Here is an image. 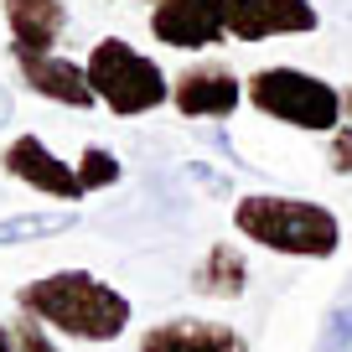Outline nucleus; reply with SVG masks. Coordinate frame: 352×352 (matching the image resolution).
Instances as JSON below:
<instances>
[{
	"label": "nucleus",
	"instance_id": "nucleus-1",
	"mask_svg": "<svg viewBox=\"0 0 352 352\" xmlns=\"http://www.w3.org/2000/svg\"><path fill=\"white\" fill-rule=\"evenodd\" d=\"M16 311L36 316L47 331L73 342H120L135 321V306L124 290H114L109 280H99L94 270H52V275H36L16 290Z\"/></svg>",
	"mask_w": 352,
	"mask_h": 352
},
{
	"label": "nucleus",
	"instance_id": "nucleus-2",
	"mask_svg": "<svg viewBox=\"0 0 352 352\" xmlns=\"http://www.w3.org/2000/svg\"><path fill=\"white\" fill-rule=\"evenodd\" d=\"M233 233L285 259H331L342 249V218L327 202L285 192H243L233 202Z\"/></svg>",
	"mask_w": 352,
	"mask_h": 352
},
{
	"label": "nucleus",
	"instance_id": "nucleus-3",
	"mask_svg": "<svg viewBox=\"0 0 352 352\" xmlns=\"http://www.w3.org/2000/svg\"><path fill=\"white\" fill-rule=\"evenodd\" d=\"M243 104L264 120L285 124V130H306L327 140L342 120H347V99L331 78L311 73L296 63H264L243 78Z\"/></svg>",
	"mask_w": 352,
	"mask_h": 352
},
{
	"label": "nucleus",
	"instance_id": "nucleus-4",
	"mask_svg": "<svg viewBox=\"0 0 352 352\" xmlns=\"http://www.w3.org/2000/svg\"><path fill=\"white\" fill-rule=\"evenodd\" d=\"M83 67L114 120H145L155 109H171V73L130 36H99L88 47Z\"/></svg>",
	"mask_w": 352,
	"mask_h": 352
},
{
	"label": "nucleus",
	"instance_id": "nucleus-5",
	"mask_svg": "<svg viewBox=\"0 0 352 352\" xmlns=\"http://www.w3.org/2000/svg\"><path fill=\"white\" fill-rule=\"evenodd\" d=\"M243 104V78L223 57H192L171 73V109L187 124H223Z\"/></svg>",
	"mask_w": 352,
	"mask_h": 352
},
{
	"label": "nucleus",
	"instance_id": "nucleus-6",
	"mask_svg": "<svg viewBox=\"0 0 352 352\" xmlns=\"http://www.w3.org/2000/svg\"><path fill=\"white\" fill-rule=\"evenodd\" d=\"M0 171L11 176V182H21V187H32L36 197H52L57 208H78V202L88 197L83 182H78V166L63 161V155H57L42 135H32V130L16 135V140H6Z\"/></svg>",
	"mask_w": 352,
	"mask_h": 352
},
{
	"label": "nucleus",
	"instance_id": "nucleus-7",
	"mask_svg": "<svg viewBox=\"0 0 352 352\" xmlns=\"http://www.w3.org/2000/svg\"><path fill=\"white\" fill-rule=\"evenodd\" d=\"M145 26L161 47L197 57L228 42V0H155Z\"/></svg>",
	"mask_w": 352,
	"mask_h": 352
},
{
	"label": "nucleus",
	"instance_id": "nucleus-8",
	"mask_svg": "<svg viewBox=\"0 0 352 352\" xmlns=\"http://www.w3.org/2000/svg\"><path fill=\"white\" fill-rule=\"evenodd\" d=\"M321 11L316 0H228V42L259 47L280 36H316Z\"/></svg>",
	"mask_w": 352,
	"mask_h": 352
},
{
	"label": "nucleus",
	"instance_id": "nucleus-9",
	"mask_svg": "<svg viewBox=\"0 0 352 352\" xmlns=\"http://www.w3.org/2000/svg\"><path fill=\"white\" fill-rule=\"evenodd\" d=\"M11 63H16L21 83L32 88L36 99L57 104V109H78V114H83V109H94V104H99V94H94V83H88V67L78 63V57L11 47Z\"/></svg>",
	"mask_w": 352,
	"mask_h": 352
},
{
	"label": "nucleus",
	"instance_id": "nucleus-10",
	"mask_svg": "<svg viewBox=\"0 0 352 352\" xmlns=\"http://www.w3.org/2000/svg\"><path fill=\"white\" fill-rule=\"evenodd\" d=\"M135 352H249L239 327L228 321H202V316H171L140 331Z\"/></svg>",
	"mask_w": 352,
	"mask_h": 352
},
{
	"label": "nucleus",
	"instance_id": "nucleus-11",
	"mask_svg": "<svg viewBox=\"0 0 352 352\" xmlns=\"http://www.w3.org/2000/svg\"><path fill=\"white\" fill-rule=\"evenodd\" d=\"M11 47L26 52H57L67 36V0H0Z\"/></svg>",
	"mask_w": 352,
	"mask_h": 352
},
{
	"label": "nucleus",
	"instance_id": "nucleus-12",
	"mask_svg": "<svg viewBox=\"0 0 352 352\" xmlns=\"http://www.w3.org/2000/svg\"><path fill=\"white\" fill-rule=\"evenodd\" d=\"M192 290L197 296H212V300H239L243 290H249V254L239 249V243H212L208 254L197 259V270H192Z\"/></svg>",
	"mask_w": 352,
	"mask_h": 352
},
{
	"label": "nucleus",
	"instance_id": "nucleus-13",
	"mask_svg": "<svg viewBox=\"0 0 352 352\" xmlns=\"http://www.w3.org/2000/svg\"><path fill=\"white\" fill-rule=\"evenodd\" d=\"M78 228V208H47V212H11L0 218V249L11 243H36V239H57V233Z\"/></svg>",
	"mask_w": 352,
	"mask_h": 352
},
{
	"label": "nucleus",
	"instance_id": "nucleus-14",
	"mask_svg": "<svg viewBox=\"0 0 352 352\" xmlns=\"http://www.w3.org/2000/svg\"><path fill=\"white\" fill-rule=\"evenodd\" d=\"M73 166H78V182H83V192H109V187H120V176H124L120 155L104 151V145H83Z\"/></svg>",
	"mask_w": 352,
	"mask_h": 352
},
{
	"label": "nucleus",
	"instance_id": "nucleus-15",
	"mask_svg": "<svg viewBox=\"0 0 352 352\" xmlns=\"http://www.w3.org/2000/svg\"><path fill=\"white\" fill-rule=\"evenodd\" d=\"M327 171L331 176H352V124L347 120L327 135Z\"/></svg>",
	"mask_w": 352,
	"mask_h": 352
},
{
	"label": "nucleus",
	"instance_id": "nucleus-16",
	"mask_svg": "<svg viewBox=\"0 0 352 352\" xmlns=\"http://www.w3.org/2000/svg\"><path fill=\"white\" fill-rule=\"evenodd\" d=\"M16 352H63L36 316H16Z\"/></svg>",
	"mask_w": 352,
	"mask_h": 352
},
{
	"label": "nucleus",
	"instance_id": "nucleus-17",
	"mask_svg": "<svg viewBox=\"0 0 352 352\" xmlns=\"http://www.w3.org/2000/svg\"><path fill=\"white\" fill-rule=\"evenodd\" d=\"M347 342H352V306L331 316V342H327V347H321V352H342V347H347Z\"/></svg>",
	"mask_w": 352,
	"mask_h": 352
},
{
	"label": "nucleus",
	"instance_id": "nucleus-18",
	"mask_svg": "<svg viewBox=\"0 0 352 352\" xmlns=\"http://www.w3.org/2000/svg\"><path fill=\"white\" fill-rule=\"evenodd\" d=\"M187 171H192V182H202V187H212V192H228V182H223V176H218V171H212V166H208V161H192V166H187Z\"/></svg>",
	"mask_w": 352,
	"mask_h": 352
},
{
	"label": "nucleus",
	"instance_id": "nucleus-19",
	"mask_svg": "<svg viewBox=\"0 0 352 352\" xmlns=\"http://www.w3.org/2000/svg\"><path fill=\"white\" fill-rule=\"evenodd\" d=\"M11 114H16V99H11V94H6V88H0V130L11 124Z\"/></svg>",
	"mask_w": 352,
	"mask_h": 352
},
{
	"label": "nucleus",
	"instance_id": "nucleus-20",
	"mask_svg": "<svg viewBox=\"0 0 352 352\" xmlns=\"http://www.w3.org/2000/svg\"><path fill=\"white\" fill-rule=\"evenodd\" d=\"M0 352H16V327H0Z\"/></svg>",
	"mask_w": 352,
	"mask_h": 352
},
{
	"label": "nucleus",
	"instance_id": "nucleus-21",
	"mask_svg": "<svg viewBox=\"0 0 352 352\" xmlns=\"http://www.w3.org/2000/svg\"><path fill=\"white\" fill-rule=\"evenodd\" d=\"M135 6H155V0H135Z\"/></svg>",
	"mask_w": 352,
	"mask_h": 352
}]
</instances>
